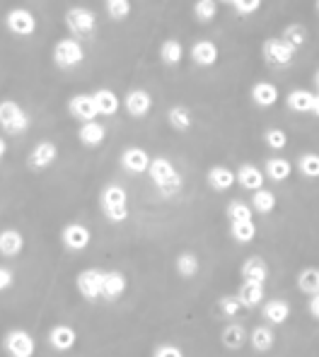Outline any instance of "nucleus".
I'll return each instance as SVG.
<instances>
[{"label": "nucleus", "mask_w": 319, "mask_h": 357, "mask_svg": "<svg viewBox=\"0 0 319 357\" xmlns=\"http://www.w3.org/2000/svg\"><path fill=\"white\" fill-rule=\"evenodd\" d=\"M99 203H102V213L106 215L109 222H126L131 215L129 210V193H126L124 186L119 183H109L104 186L102 196H99Z\"/></svg>", "instance_id": "f257e3e1"}, {"label": "nucleus", "mask_w": 319, "mask_h": 357, "mask_svg": "<svg viewBox=\"0 0 319 357\" xmlns=\"http://www.w3.org/2000/svg\"><path fill=\"white\" fill-rule=\"evenodd\" d=\"M148 174L160 186L162 196H174V193L181 191V183H184L181 181V174L174 169V165H172L167 157H155V160H150Z\"/></svg>", "instance_id": "f03ea898"}, {"label": "nucleus", "mask_w": 319, "mask_h": 357, "mask_svg": "<svg viewBox=\"0 0 319 357\" xmlns=\"http://www.w3.org/2000/svg\"><path fill=\"white\" fill-rule=\"evenodd\" d=\"M29 114L13 99H3L0 101V128L10 135H22L29 131Z\"/></svg>", "instance_id": "7ed1b4c3"}, {"label": "nucleus", "mask_w": 319, "mask_h": 357, "mask_svg": "<svg viewBox=\"0 0 319 357\" xmlns=\"http://www.w3.org/2000/svg\"><path fill=\"white\" fill-rule=\"evenodd\" d=\"M65 27H68V32L75 34V37H92L95 29H97V15H95L92 10L75 5V8H70L68 13H65Z\"/></svg>", "instance_id": "20e7f679"}, {"label": "nucleus", "mask_w": 319, "mask_h": 357, "mask_svg": "<svg viewBox=\"0 0 319 357\" xmlns=\"http://www.w3.org/2000/svg\"><path fill=\"white\" fill-rule=\"evenodd\" d=\"M3 348L10 357H34L37 353V340L29 331L24 329H13L3 338Z\"/></svg>", "instance_id": "39448f33"}, {"label": "nucleus", "mask_w": 319, "mask_h": 357, "mask_svg": "<svg viewBox=\"0 0 319 357\" xmlns=\"http://www.w3.org/2000/svg\"><path fill=\"white\" fill-rule=\"evenodd\" d=\"M85 60V49L78 39L65 37L54 46V63L58 68H75Z\"/></svg>", "instance_id": "423d86ee"}, {"label": "nucleus", "mask_w": 319, "mask_h": 357, "mask_svg": "<svg viewBox=\"0 0 319 357\" xmlns=\"http://www.w3.org/2000/svg\"><path fill=\"white\" fill-rule=\"evenodd\" d=\"M5 27L15 37H32L37 32V17L32 10L27 8H15L5 15Z\"/></svg>", "instance_id": "0eeeda50"}, {"label": "nucleus", "mask_w": 319, "mask_h": 357, "mask_svg": "<svg viewBox=\"0 0 319 357\" xmlns=\"http://www.w3.org/2000/svg\"><path fill=\"white\" fill-rule=\"evenodd\" d=\"M56 160H58V147H56V142L42 140L32 147V152H29V157H27V165L32 172H44V169H49Z\"/></svg>", "instance_id": "6e6552de"}, {"label": "nucleus", "mask_w": 319, "mask_h": 357, "mask_svg": "<svg viewBox=\"0 0 319 357\" xmlns=\"http://www.w3.org/2000/svg\"><path fill=\"white\" fill-rule=\"evenodd\" d=\"M102 273L104 270H99V268H88L78 275V280H75L78 292L83 294L88 302H97V299H102Z\"/></svg>", "instance_id": "1a4fd4ad"}, {"label": "nucleus", "mask_w": 319, "mask_h": 357, "mask_svg": "<svg viewBox=\"0 0 319 357\" xmlns=\"http://www.w3.org/2000/svg\"><path fill=\"white\" fill-rule=\"evenodd\" d=\"M60 242H63V247L70 249V251H85V249L90 247V242H92V232H90L85 224L70 222L65 224L63 232H60Z\"/></svg>", "instance_id": "9d476101"}, {"label": "nucleus", "mask_w": 319, "mask_h": 357, "mask_svg": "<svg viewBox=\"0 0 319 357\" xmlns=\"http://www.w3.org/2000/svg\"><path fill=\"white\" fill-rule=\"evenodd\" d=\"M261 51H264V60L268 65H291L295 58V49L288 46L283 39H266Z\"/></svg>", "instance_id": "9b49d317"}, {"label": "nucleus", "mask_w": 319, "mask_h": 357, "mask_svg": "<svg viewBox=\"0 0 319 357\" xmlns=\"http://www.w3.org/2000/svg\"><path fill=\"white\" fill-rule=\"evenodd\" d=\"M124 106L133 119H143V116H148L150 109H153V97L140 88L129 90V94H126L124 99Z\"/></svg>", "instance_id": "f8f14e48"}, {"label": "nucleus", "mask_w": 319, "mask_h": 357, "mask_svg": "<svg viewBox=\"0 0 319 357\" xmlns=\"http://www.w3.org/2000/svg\"><path fill=\"white\" fill-rule=\"evenodd\" d=\"M75 343H78V333H75L73 326L58 324L49 331V345H51L56 353H68V350L75 348Z\"/></svg>", "instance_id": "ddd939ff"}, {"label": "nucleus", "mask_w": 319, "mask_h": 357, "mask_svg": "<svg viewBox=\"0 0 319 357\" xmlns=\"http://www.w3.org/2000/svg\"><path fill=\"white\" fill-rule=\"evenodd\" d=\"M126 288H129V280L121 270H104L102 273V299L114 302L126 292Z\"/></svg>", "instance_id": "4468645a"}, {"label": "nucleus", "mask_w": 319, "mask_h": 357, "mask_svg": "<svg viewBox=\"0 0 319 357\" xmlns=\"http://www.w3.org/2000/svg\"><path fill=\"white\" fill-rule=\"evenodd\" d=\"M121 167L131 174H145L150 167V155L143 147H126L121 152Z\"/></svg>", "instance_id": "2eb2a0df"}, {"label": "nucleus", "mask_w": 319, "mask_h": 357, "mask_svg": "<svg viewBox=\"0 0 319 357\" xmlns=\"http://www.w3.org/2000/svg\"><path fill=\"white\" fill-rule=\"evenodd\" d=\"M68 111L73 119H78L80 124H90V121H97V106H95L92 97L90 94H78L68 101Z\"/></svg>", "instance_id": "dca6fc26"}, {"label": "nucleus", "mask_w": 319, "mask_h": 357, "mask_svg": "<svg viewBox=\"0 0 319 357\" xmlns=\"http://www.w3.org/2000/svg\"><path fill=\"white\" fill-rule=\"evenodd\" d=\"M240 275H242V283L264 285L268 280V266L261 256H250V258H245V263H242Z\"/></svg>", "instance_id": "f3484780"}, {"label": "nucleus", "mask_w": 319, "mask_h": 357, "mask_svg": "<svg viewBox=\"0 0 319 357\" xmlns=\"http://www.w3.org/2000/svg\"><path fill=\"white\" fill-rule=\"evenodd\" d=\"M264 172L259 169L256 165H242L240 169L235 172V183H240L242 188H247V191H259V188H264Z\"/></svg>", "instance_id": "a211bd4d"}, {"label": "nucleus", "mask_w": 319, "mask_h": 357, "mask_svg": "<svg viewBox=\"0 0 319 357\" xmlns=\"http://www.w3.org/2000/svg\"><path fill=\"white\" fill-rule=\"evenodd\" d=\"M24 249V237L22 232H17V229L8 227L0 232V256L5 258H15L19 256Z\"/></svg>", "instance_id": "6ab92c4d"}, {"label": "nucleus", "mask_w": 319, "mask_h": 357, "mask_svg": "<svg viewBox=\"0 0 319 357\" xmlns=\"http://www.w3.org/2000/svg\"><path fill=\"white\" fill-rule=\"evenodd\" d=\"M218 56H220V51H218V46L213 44L211 39H201V42L191 46V58H194L196 65L211 68V65L218 63Z\"/></svg>", "instance_id": "aec40b11"}, {"label": "nucleus", "mask_w": 319, "mask_h": 357, "mask_svg": "<svg viewBox=\"0 0 319 357\" xmlns=\"http://www.w3.org/2000/svg\"><path fill=\"white\" fill-rule=\"evenodd\" d=\"M261 316L273 326L286 324L288 316H291V304H288L286 299H268L264 307H261Z\"/></svg>", "instance_id": "412c9836"}, {"label": "nucleus", "mask_w": 319, "mask_h": 357, "mask_svg": "<svg viewBox=\"0 0 319 357\" xmlns=\"http://www.w3.org/2000/svg\"><path fill=\"white\" fill-rule=\"evenodd\" d=\"M293 174V165L286 157H268L264 162V176H268L271 181H286Z\"/></svg>", "instance_id": "4be33fe9"}, {"label": "nucleus", "mask_w": 319, "mask_h": 357, "mask_svg": "<svg viewBox=\"0 0 319 357\" xmlns=\"http://www.w3.org/2000/svg\"><path fill=\"white\" fill-rule=\"evenodd\" d=\"M78 138H80V142H83V145L97 147L106 140V126L99 124V121L83 124V126H80V131H78Z\"/></svg>", "instance_id": "5701e85b"}, {"label": "nucleus", "mask_w": 319, "mask_h": 357, "mask_svg": "<svg viewBox=\"0 0 319 357\" xmlns=\"http://www.w3.org/2000/svg\"><path fill=\"white\" fill-rule=\"evenodd\" d=\"M237 299H240L242 309H254L264 302V285L254 283H242L237 290Z\"/></svg>", "instance_id": "b1692460"}, {"label": "nucleus", "mask_w": 319, "mask_h": 357, "mask_svg": "<svg viewBox=\"0 0 319 357\" xmlns=\"http://www.w3.org/2000/svg\"><path fill=\"white\" fill-rule=\"evenodd\" d=\"M92 101H95V106H97V114H102V116H114L116 111H119V106H121L116 92H111V90H106V88L95 92Z\"/></svg>", "instance_id": "393cba45"}, {"label": "nucleus", "mask_w": 319, "mask_h": 357, "mask_svg": "<svg viewBox=\"0 0 319 357\" xmlns=\"http://www.w3.org/2000/svg\"><path fill=\"white\" fill-rule=\"evenodd\" d=\"M208 183L213 191H227V188L235 186V172H232L230 167H222V165L211 167Z\"/></svg>", "instance_id": "a878e982"}, {"label": "nucleus", "mask_w": 319, "mask_h": 357, "mask_svg": "<svg viewBox=\"0 0 319 357\" xmlns=\"http://www.w3.org/2000/svg\"><path fill=\"white\" fill-rule=\"evenodd\" d=\"M252 99H254L256 106H264V109H268V106H273L278 101V88L273 83H256L254 88H252Z\"/></svg>", "instance_id": "bb28decb"}, {"label": "nucleus", "mask_w": 319, "mask_h": 357, "mask_svg": "<svg viewBox=\"0 0 319 357\" xmlns=\"http://www.w3.org/2000/svg\"><path fill=\"white\" fill-rule=\"evenodd\" d=\"M250 208H252V213H259V215H268V213L276 210V193L268 191V188H259V191L252 193Z\"/></svg>", "instance_id": "cd10ccee"}, {"label": "nucleus", "mask_w": 319, "mask_h": 357, "mask_svg": "<svg viewBox=\"0 0 319 357\" xmlns=\"http://www.w3.org/2000/svg\"><path fill=\"white\" fill-rule=\"evenodd\" d=\"M167 121H170L172 128L179 131V133H186V131L194 126V116H191V111L186 109V106H181V104L172 106V109L167 111Z\"/></svg>", "instance_id": "c85d7f7f"}, {"label": "nucleus", "mask_w": 319, "mask_h": 357, "mask_svg": "<svg viewBox=\"0 0 319 357\" xmlns=\"http://www.w3.org/2000/svg\"><path fill=\"white\" fill-rule=\"evenodd\" d=\"M220 340H222V345H225L227 350H240V348H245V343H247V331H245V326H240V324L225 326V329H222Z\"/></svg>", "instance_id": "c756f323"}, {"label": "nucleus", "mask_w": 319, "mask_h": 357, "mask_svg": "<svg viewBox=\"0 0 319 357\" xmlns=\"http://www.w3.org/2000/svg\"><path fill=\"white\" fill-rule=\"evenodd\" d=\"M312 101H315V92L293 90L288 94V109L295 111V114H307V111H312Z\"/></svg>", "instance_id": "7c9ffc66"}, {"label": "nucleus", "mask_w": 319, "mask_h": 357, "mask_svg": "<svg viewBox=\"0 0 319 357\" xmlns=\"http://www.w3.org/2000/svg\"><path fill=\"white\" fill-rule=\"evenodd\" d=\"M250 343L256 353H268L273 348V343H276V335H273V331L268 326H256V329H252Z\"/></svg>", "instance_id": "2f4dec72"}, {"label": "nucleus", "mask_w": 319, "mask_h": 357, "mask_svg": "<svg viewBox=\"0 0 319 357\" xmlns=\"http://www.w3.org/2000/svg\"><path fill=\"white\" fill-rule=\"evenodd\" d=\"M160 58L165 65H179L181 58H184V46H181L179 39H167V42H162Z\"/></svg>", "instance_id": "473e14b6"}, {"label": "nucleus", "mask_w": 319, "mask_h": 357, "mask_svg": "<svg viewBox=\"0 0 319 357\" xmlns=\"http://www.w3.org/2000/svg\"><path fill=\"white\" fill-rule=\"evenodd\" d=\"M297 290L302 294H319V270L317 268H305L297 275Z\"/></svg>", "instance_id": "72a5a7b5"}, {"label": "nucleus", "mask_w": 319, "mask_h": 357, "mask_svg": "<svg viewBox=\"0 0 319 357\" xmlns=\"http://www.w3.org/2000/svg\"><path fill=\"white\" fill-rule=\"evenodd\" d=\"M230 234H232V239H235V242L250 244V242H254V237H256V224H254V220L230 222Z\"/></svg>", "instance_id": "f704fd0d"}, {"label": "nucleus", "mask_w": 319, "mask_h": 357, "mask_svg": "<svg viewBox=\"0 0 319 357\" xmlns=\"http://www.w3.org/2000/svg\"><path fill=\"white\" fill-rule=\"evenodd\" d=\"M283 42H286L288 46H293V49H300L302 44L307 42V29L302 27V24H288L286 29H283Z\"/></svg>", "instance_id": "c9c22d12"}, {"label": "nucleus", "mask_w": 319, "mask_h": 357, "mask_svg": "<svg viewBox=\"0 0 319 357\" xmlns=\"http://www.w3.org/2000/svg\"><path fill=\"white\" fill-rule=\"evenodd\" d=\"M227 217H230V222H247V220H254V213H252L250 203L230 201V206H227Z\"/></svg>", "instance_id": "e433bc0d"}, {"label": "nucleus", "mask_w": 319, "mask_h": 357, "mask_svg": "<svg viewBox=\"0 0 319 357\" xmlns=\"http://www.w3.org/2000/svg\"><path fill=\"white\" fill-rule=\"evenodd\" d=\"M177 270H179V275H184V278H194V275L199 273V256L191 251L179 254V258H177Z\"/></svg>", "instance_id": "4c0bfd02"}, {"label": "nucleus", "mask_w": 319, "mask_h": 357, "mask_svg": "<svg viewBox=\"0 0 319 357\" xmlns=\"http://www.w3.org/2000/svg\"><path fill=\"white\" fill-rule=\"evenodd\" d=\"M297 169L305 178H319V155L317 152H307L297 160Z\"/></svg>", "instance_id": "58836bf2"}, {"label": "nucleus", "mask_w": 319, "mask_h": 357, "mask_svg": "<svg viewBox=\"0 0 319 357\" xmlns=\"http://www.w3.org/2000/svg\"><path fill=\"white\" fill-rule=\"evenodd\" d=\"M104 8H106L109 19H114V22H124V19L131 15V3H129V0H106Z\"/></svg>", "instance_id": "ea45409f"}, {"label": "nucleus", "mask_w": 319, "mask_h": 357, "mask_svg": "<svg viewBox=\"0 0 319 357\" xmlns=\"http://www.w3.org/2000/svg\"><path fill=\"white\" fill-rule=\"evenodd\" d=\"M194 15L199 22H213L218 15V3L215 0H196L194 3Z\"/></svg>", "instance_id": "a19ab883"}, {"label": "nucleus", "mask_w": 319, "mask_h": 357, "mask_svg": "<svg viewBox=\"0 0 319 357\" xmlns=\"http://www.w3.org/2000/svg\"><path fill=\"white\" fill-rule=\"evenodd\" d=\"M264 142L268 145V150L281 152L283 147L288 145V135H286V131H281V128H268L264 133Z\"/></svg>", "instance_id": "79ce46f5"}, {"label": "nucleus", "mask_w": 319, "mask_h": 357, "mask_svg": "<svg viewBox=\"0 0 319 357\" xmlns=\"http://www.w3.org/2000/svg\"><path fill=\"white\" fill-rule=\"evenodd\" d=\"M230 8L235 10L240 17H250V15H254L256 10L261 8V0H232Z\"/></svg>", "instance_id": "37998d69"}, {"label": "nucleus", "mask_w": 319, "mask_h": 357, "mask_svg": "<svg viewBox=\"0 0 319 357\" xmlns=\"http://www.w3.org/2000/svg\"><path fill=\"white\" fill-rule=\"evenodd\" d=\"M220 312L225 316H237L242 312V304L240 299H237V294H225V297H220Z\"/></svg>", "instance_id": "c03bdc74"}, {"label": "nucleus", "mask_w": 319, "mask_h": 357, "mask_svg": "<svg viewBox=\"0 0 319 357\" xmlns=\"http://www.w3.org/2000/svg\"><path fill=\"white\" fill-rule=\"evenodd\" d=\"M153 357H184V353H181V348H177V345H158Z\"/></svg>", "instance_id": "a18cd8bd"}, {"label": "nucleus", "mask_w": 319, "mask_h": 357, "mask_svg": "<svg viewBox=\"0 0 319 357\" xmlns=\"http://www.w3.org/2000/svg\"><path fill=\"white\" fill-rule=\"evenodd\" d=\"M15 283V273L10 268H3L0 266V292H5V290H10Z\"/></svg>", "instance_id": "49530a36"}, {"label": "nucleus", "mask_w": 319, "mask_h": 357, "mask_svg": "<svg viewBox=\"0 0 319 357\" xmlns=\"http://www.w3.org/2000/svg\"><path fill=\"white\" fill-rule=\"evenodd\" d=\"M310 314L319 319V294H312L310 297Z\"/></svg>", "instance_id": "de8ad7c7"}, {"label": "nucleus", "mask_w": 319, "mask_h": 357, "mask_svg": "<svg viewBox=\"0 0 319 357\" xmlns=\"http://www.w3.org/2000/svg\"><path fill=\"white\" fill-rule=\"evenodd\" d=\"M5 155H8V142H5V138L0 135V160H3Z\"/></svg>", "instance_id": "09e8293b"}, {"label": "nucleus", "mask_w": 319, "mask_h": 357, "mask_svg": "<svg viewBox=\"0 0 319 357\" xmlns=\"http://www.w3.org/2000/svg\"><path fill=\"white\" fill-rule=\"evenodd\" d=\"M310 114H315L317 119H319V94H315V101H312V111Z\"/></svg>", "instance_id": "8fccbe9b"}, {"label": "nucleus", "mask_w": 319, "mask_h": 357, "mask_svg": "<svg viewBox=\"0 0 319 357\" xmlns=\"http://www.w3.org/2000/svg\"><path fill=\"white\" fill-rule=\"evenodd\" d=\"M315 85H317V90H319V70L315 73Z\"/></svg>", "instance_id": "3c124183"}, {"label": "nucleus", "mask_w": 319, "mask_h": 357, "mask_svg": "<svg viewBox=\"0 0 319 357\" xmlns=\"http://www.w3.org/2000/svg\"><path fill=\"white\" fill-rule=\"evenodd\" d=\"M315 8H317V13H319V0H317V5H315Z\"/></svg>", "instance_id": "603ef678"}]
</instances>
